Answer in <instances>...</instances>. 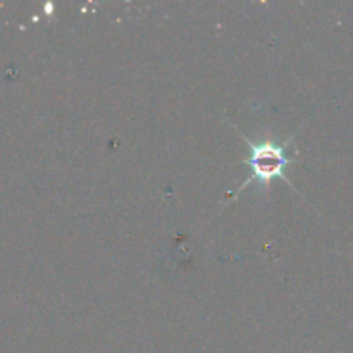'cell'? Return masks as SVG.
Here are the masks:
<instances>
[{
  "mask_svg": "<svg viewBox=\"0 0 353 353\" xmlns=\"http://www.w3.org/2000/svg\"><path fill=\"white\" fill-rule=\"evenodd\" d=\"M243 141L250 147V155H248L247 164L252 169V174L248 176V179L243 183L241 188H245V186H248L254 181L268 186L272 179H285V169L290 164V161H292L288 148L285 145H279L271 140L255 141L254 143L248 138H243Z\"/></svg>",
  "mask_w": 353,
  "mask_h": 353,
  "instance_id": "cell-1",
  "label": "cell"
}]
</instances>
